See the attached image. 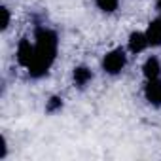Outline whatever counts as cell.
<instances>
[{"mask_svg": "<svg viewBox=\"0 0 161 161\" xmlns=\"http://www.w3.org/2000/svg\"><path fill=\"white\" fill-rule=\"evenodd\" d=\"M142 95H144V101L152 108H161V78L146 80Z\"/></svg>", "mask_w": 161, "mask_h": 161, "instance_id": "4", "label": "cell"}, {"mask_svg": "<svg viewBox=\"0 0 161 161\" xmlns=\"http://www.w3.org/2000/svg\"><path fill=\"white\" fill-rule=\"evenodd\" d=\"M72 82L78 89H86L93 82V70L86 64H78L72 70Z\"/></svg>", "mask_w": 161, "mask_h": 161, "instance_id": "6", "label": "cell"}, {"mask_svg": "<svg viewBox=\"0 0 161 161\" xmlns=\"http://www.w3.org/2000/svg\"><path fill=\"white\" fill-rule=\"evenodd\" d=\"M146 36L150 42V47H161V15L152 19L146 27Z\"/></svg>", "mask_w": 161, "mask_h": 161, "instance_id": "8", "label": "cell"}, {"mask_svg": "<svg viewBox=\"0 0 161 161\" xmlns=\"http://www.w3.org/2000/svg\"><path fill=\"white\" fill-rule=\"evenodd\" d=\"M142 76H144V80L161 78V61L157 55L146 57V61L142 63Z\"/></svg>", "mask_w": 161, "mask_h": 161, "instance_id": "7", "label": "cell"}, {"mask_svg": "<svg viewBox=\"0 0 161 161\" xmlns=\"http://www.w3.org/2000/svg\"><path fill=\"white\" fill-rule=\"evenodd\" d=\"M0 12H2V25H0V29H2V32H6L8 27H10V21H12V14H10V8L8 6H2V8H0Z\"/></svg>", "mask_w": 161, "mask_h": 161, "instance_id": "11", "label": "cell"}, {"mask_svg": "<svg viewBox=\"0 0 161 161\" xmlns=\"http://www.w3.org/2000/svg\"><path fill=\"white\" fill-rule=\"evenodd\" d=\"M155 12L157 15H161V0H155Z\"/></svg>", "mask_w": 161, "mask_h": 161, "instance_id": "13", "label": "cell"}, {"mask_svg": "<svg viewBox=\"0 0 161 161\" xmlns=\"http://www.w3.org/2000/svg\"><path fill=\"white\" fill-rule=\"evenodd\" d=\"M32 40H34V59H32L31 66L27 68V72L32 80H40L51 70V66L57 59L59 36L53 29H49L46 25H36Z\"/></svg>", "mask_w": 161, "mask_h": 161, "instance_id": "1", "label": "cell"}, {"mask_svg": "<svg viewBox=\"0 0 161 161\" xmlns=\"http://www.w3.org/2000/svg\"><path fill=\"white\" fill-rule=\"evenodd\" d=\"M148 47H150V42H148L146 31H133L129 34V38H127V51L131 55H140Z\"/></svg>", "mask_w": 161, "mask_h": 161, "instance_id": "5", "label": "cell"}, {"mask_svg": "<svg viewBox=\"0 0 161 161\" xmlns=\"http://www.w3.org/2000/svg\"><path fill=\"white\" fill-rule=\"evenodd\" d=\"M6 155H8V140H6V136H2V150H0V159H6Z\"/></svg>", "mask_w": 161, "mask_h": 161, "instance_id": "12", "label": "cell"}, {"mask_svg": "<svg viewBox=\"0 0 161 161\" xmlns=\"http://www.w3.org/2000/svg\"><path fill=\"white\" fill-rule=\"evenodd\" d=\"M63 106H64V101H63V97H59V95H51L47 101H46V114H59L61 110H63Z\"/></svg>", "mask_w": 161, "mask_h": 161, "instance_id": "9", "label": "cell"}, {"mask_svg": "<svg viewBox=\"0 0 161 161\" xmlns=\"http://www.w3.org/2000/svg\"><path fill=\"white\" fill-rule=\"evenodd\" d=\"M129 51L125 47H112L101 59V68L106 76H119L129 63Z\"/></svg>", "mask_w": 161, "mask_h": 161, "instance_id": "2", "label": "cell"}, {"mask_svg": "<svg viewBox=\"0 0 161 161\" xmlns=\"http://www.w3.org/2000/svg\"><path fill=\"white\" fill-rule=\"evenodd\" d=\"M93 2H95V6H97L99 12H103V14H114L119 8L121 0H93Z\"/></svg>", "mask_w": 161, "mask_h": 161, "instance_id": "10", "label": "cell"}, {"mask_svg": "<svg viewBox=\"0 0 161 161\" xmlns=\"http://www.w3.org/2000/svg\"><path fill=\"white\" fill-rule=\"evenodd\" d=\"M15 59H17V64L23 66L25 70L31 66L32 59H34V40L31 38H21L17 42V49H15Z\"/></svg>", "mask_w": 161, "mask_h": 161, "instance_id": "3", "label": "cell"}]
</instances>
